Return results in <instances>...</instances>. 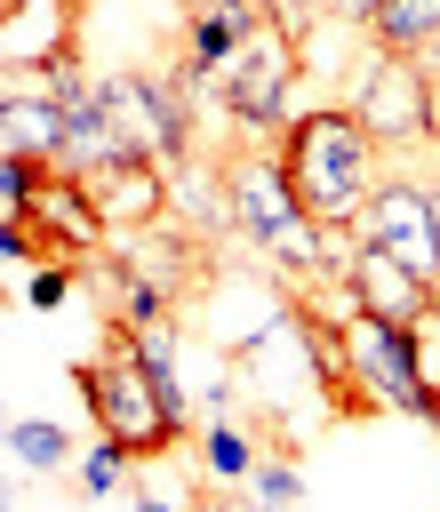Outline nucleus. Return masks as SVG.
I'll list each match as a JSON object with an SVG mask.
<instances>
[{
  "mask_svg": "<svg viewBox=\"0 0 440 512\" xmlns=\"http://www.w3.org/2000/svg\"><path fill=\"white\" fill-rule=\"evenodd\" d=\"M368 248H384L392 264H408L424 288L440 280V224H432V184H416V176H384L376 184V200H368V216L352 224Z\"/></svg>",
  "mask_w": 440,
  "mask_h": 512,
  "instance_id": "7",
  "label": "nucleus"
},
{
  "mask_svg": "<svg viewBox=\"0 0 440 512\" xmlns=\"http://www.w3.org/2000/svg\"><path fill=\"white\" fill-rule=\"evenodd\" d=\"M424 336H440V280H432V296H424V320H416Z\"/></svg>",
  "mask_w": 440,
  "mask_h": 512,
  "instance_id": "22",
  "label": "nucleus"
},
{
  "mask_svg": "<svg viewBox=\"0 0 440 512\" xmlns=\"http://www.w3.org/2000/svg\"><path fill=\"white\" fill-rule=\"evenodd\" d=\"M72 280H80V264H32V280H24V304H32V312H56V304L72 296Z\"/></svg>",
  "mask_w": 440,
  "mask_h": 512,
  "instance_id": "19",
  "label": "nucleus"
},
{
  "mask_svg": "<svg viewBox=\"0 0 440 512\" xmlns=\"http://www.w3.org/2000/svg\"><path fill=\"white\" fill-rule=\"evenodd\" d=\"M136 512H200L192 504V480H176V456H160V464H136Z\"/></svg>",
  "mask_w": 440,
  "mask_h": 512,
  "instance_id": "17",
  "label": "nucleus"
},
{
  "mask_svg": "<svg viewBox=\"0 0 440 512\" xmlns=\"http://www.w3.org/2000/svg\"><path fill=\"white\" fill-rule=\"evenodd\" d=\"M80 192H88V208L104 216V232H152V224L168 216V168H160V160H136V152L88 168Z\"/></svg>",
  "mask_w": 440,
  "mask_h": 512,
  "instance_id": "8",
  "label": "nucleus"
},
{
  "mask_svg": "<svg viewBox=\"0 0 440 512\" xmlns=\"http://www.w3.org/2000/svg\"><path fill=\"white\" fill-rule=\"evenodd\" d=\"M80 400H88V424H96L112 448H128L136 464H160V456L184 448V424L168 416L160 384H152L144 360L128 352V328H120V320H112L104 344L80 360Z\"/></svg>",
  "mask_w": 440,
  "mask_h": 512,
  "instance_id": "3",
  "label": "nucleus"
},
{
  "mask_svg": "<svg viewBox=\"0 0 440 512\" xmlns=\"http://www.w3.org/2000/svg\"><path fill=\"white\" fill-rule=\"evenodd\" d=\"M120 512H136V496H120Z\"/></svg>",
  "mask_w": 440,
  "mask_h": 512,
  "instance_id": "25",
  "label": "nucleus"
},
{
  "mask_svg": "<svg viewBox=\"0 0 440 512\" xmlns=\"http://www.w3.org/2000/svg\"><path fill=\"white\" fill-rule=\"evenodd\" d=\"M272 160H280L296 208H304L320 232H352V224L368 216L376 184L392 176V168H384V144H376L344 104H312V112H296V120L280 128Z\"/></svg>",
  "mask_w": 440,
  "mask_h": 512,
  "instance_id": "1",
  "label": "nucleus"
},
{
  "mask_svg": "<svg viewBox=\"0 0 440 512\" xmlns=\"http://www.w3.org/2000/svg\"><path fill=\"white\" fill-rule=\"evenodd\" d=\"M296 80H304V56H296V32L280 24V16H264L240 48H232V64L216 72V104H224V120H240V128H288L296 120Z\"/></svg>",
  "mask_w": 440,
  "mask_h": 512,
  "instance_id": "6",
  "label": "nucleus"
},
{
  "mask_svg": "<svg viewBox=\"0 0 440 512\" xmlns=\"http://www.w3.org/2000/svg\"><path fill=\"white\" fill-rule=\"evenodd\" d=\"M40 184H48V160H16V152H0V224H32Z\"/></svg>",
  "mask_w": 440,
  "mask_h": 512,
  "instance_id": "18",
  "label": "nucleus"
},
{
  "mask_svg": "<svg viewBox=\"0 0 440 512\" xmlns=\"http://www.w3.org/2000/svg\"><path fill=\"white\" fill-rule=\"evenodd\" d=\"M344 296H352V312H368V320H424V280L408 272V264H392L384 248H368L360 232H352V248H344Z\"/></svg>",
  "mask_w": 440,
  "mask_h": 512,
  "instance_id": "10",
  "label": "nucleus"
},
{
  "mask_svg": "<svg viewBox=\"0 0 440 512\" xmlns=\"http://www.w3.org/2000/svg\"><path fill=\"white\" fill-rule=\"evenodd\" d=\"M224 224H232L256 256H272L288 280H328V272H344L336 232H320V224L296 208V192H288V176H280L272 152H248V160L224 168Z\"/></svg>",
  "mask_w": 440,
  "mask_h": 512,
  "instance_id": "2",
  "label": "nucleus"
},
{
  "mask_svg": "<svg viewBox=\"0 0 440 512\" xmlns=\"http://www.w3.org/2000/svg\"><path fill=\"white\" fill-rule=\"evenodd\" d=\"M368 48L408 56V64L440 56V0H376V16H368Z\"/></svg>",
  "mask_w": 440,
  "mask_h": 512,
  "instance_id": "12",
  "label": "nucleus"
},
{
  "mask_svg": "<svg viewBox=\"0 0 440 512\" xmlns=\"http://www.w3.org/2000/svg\"><path fill=\"white\" fill-rule=\"evenodd\" d=\"M328 8H336L344 24H360V32H368V16H376V0H328Z\"/></svg>",
  "mask_w": 440,
  "mask_h": 512,
  "instance_id": "21",
  "label": "nucleus"
},
{
  "mask_svg": "<svg viewBox=\"0 0 440 512\" xmlns=\"http://www.w3.org/2000/svg\"><path fill=\"white\" fill-rule=\"evenodd\" d=\"M128 352H136V360H144V376L160 384L168 416L192 432V416H200V392L184 384V320H160V328H128Z\"/></svg>",
  "mask_w": 440,
  "mask_h": 512,
  "instance_id": "11",
  "label": "nucleus"
},
{
  "mask_svg": "<svg viewBox=\"0 0 440 512\" xmlns=\"http://www.w3.org/2000/svg\"><path fill=\"white\" fill-rule=\"evenodd\" d=\"M0 440H8L16 472H32V480H48V472H64V464H72V432H64L56 416H16Z\"/></svg>",
  "mask_w": 440,
  "mask_h": 512,
  "instance_id": "14",
  "label": "nucleus"
},
{
  "mask_svg": "<svg viewBox=\"0 0 440 512\" xmlns=\"http://www.w3.org/2000/svg\"><path fill=\"white\" fill-rule=\"evenodd\" d=\"M256 456H264V440L240 424V416H208L200 432H192V464L216 480V488H248V472H256Z\"/></svg>",
  "mask_w": 440,
  "mask_h": 512,
  "instance_id": "13",
  "label": "nucleus"
},
{
  "mask_svg": "<svg viewBox=\"0 0 440 512\" xmlns=\"http://www.w3.org/2000/svg\"><path fill=\"white\" fill-rule=\"evenodd\" d=\"M432 224H440V184H432Z\"/></svg>",
  "mask_w": 440,
  "mask_h": 512,
  "instance_id": "24",
  "label": "nucleus"
},
{
  "mask_svg": "<svg viewBox=\"0 0 440 512\" xmlns=\"http://www.w3.org/2000/svg\"><path fill=\"white\" fill-rule=\"evenodd\" d=\"M8 424H16V416H8V400H0V432H8Z\"/></svg>",
  "mask_w": 440,
  "mask_h": 512,
  "instance_id": "23",
  "label": "nucleus"
},
{
  "mask_svg": "<svg viewBox=\"0 0 440 512\" xmlns=\"http://www.w3.org/2000/svg\"><path fill=\"white\" fill-rule=\"evenodd\" d=\"M72 480H80V496H96V504H104V496H128V488H136V456H128V448H112V440L96 432V440L80 448Z\"/></svg>",
  "mask_w": 440,
  "mask_h": 512,
  "instance_id": "15",
  "label": "nucleus"
},
{
  "mask_svg": "<svg viewBox=\"0 0 440 512\" xmlns=\"http://www.w3.org/2000/svg\"><path fill=\"white\" fill-rule=\"evenodd\" d=\"M344 360H352V384L392 408V416H416L440 432V384H432V360H424V328L416 320H368L352 312L344 320Z\"/></svg>",
  "mask_w": 440,
  "mask_h": 512,
  "instance_id": "5",
  "label": "nucleus"
},
{
  "mask_svg": "<svg viewBox=\"0 0 440 512\" xmlns=\"http://www.w3.org/2000/svg\"><path fill=\"white\" fill-rule=\"evenodd\" d=\"M264 16H272L264 0H200V8L184 16V48H176V72H184V80L208 96V88H216V72L232 64V48H240V40H248Z\"/></svg>",
  "mask_w": 440,
  "mask_h": 512,
  "instance_id": "9",
  "label": "nucleus"
},
{
  "mask_svg": "<svg viewBox=\"0 0 440 512\" xmlns=\"http://www.w3.org/2000/svg\"><path fill=\"white\" fill-rule=\"evenodd\" d=\"M0 264H48V240L32 224H0Z\"/></svg>",
  "mask_w": 440,
  "mask_h": 512,
  "instance_id": "20",
  "label": "nucleus"
},
{
  "mask_svg": "<svg viewBox=\"0 0 440 512\" xmlns=\"http://www.w3.org/2000/svg\"><path fill=\"white\" fill-rule=\"evenodd\" d=\"M344 112L384 144V152H440V72L368 48L344 80Z\"/></svg>",
  "mask_w": 440,
  "mask_h": 512,
  "instance_id": "4",
  "label": "nucleus"
},
{
  "mask_svg": "<svg viewBox=\"0 0 440 512\" xmlns=\"http://www.w3.org/2000/svg\"><path fill=\"white\" fill-rule=\"evenodd\" d=\"M256 512H296L304 504V464L288 456V448H272V456H256V472H248V488H240Z\"/></svg>",
  "mask_w": 440,
  "mask_h": 512,
  "instance_id": "16",
  "label": "nucleus"
}]
</instances>
